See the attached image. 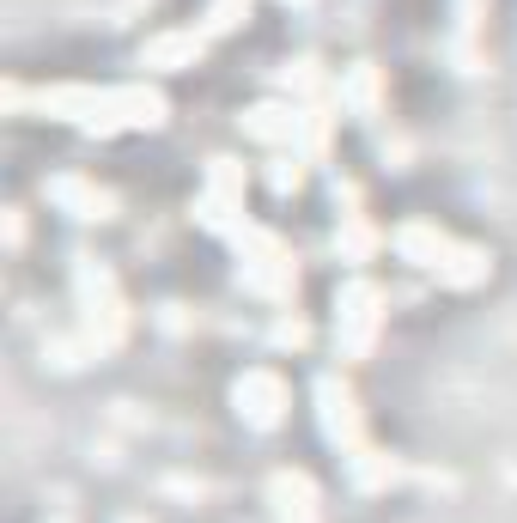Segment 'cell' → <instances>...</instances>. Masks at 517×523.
<instances>
[{
  "label": "cell",
  "instance_id": "3957f363",
  "mask_svg": "<svg viewBox=\"0 0 517 523\" xmlns=\"http://www.w3.org/2000/svg\"><path fill=\"white\" fill-rule=\"evenodd\" d=\"M201 49V37H159L153 49H146V61H153V67H177V61H189Z\"/></svg>",
  "mask_w": 517,
  "mask_h": 523
},
{
  "label": "cell",
  "instance_id": "6da1fadb",
  "mask_svg": "<svg viewBox=\"0 0 517 523\" xmlns=\"http://www.w3.org/2000/svg\"><path fill=\"white\" fill-rule=\"evenodd\" d=\"M238 414H250L256 426H274L280 420V384L268 378V371H250V378L238 384Z\"/></svg>",
  "mask_w": 517,
  "mask_h": 523
},
{
  "label": "cell",
  "instance_id": "7a4b0ae2",
  "mask_svg": "<svg viewBox=\"0 0 517 523\" xmlns=\"http://www.w3.org/2000/svg\"><path fill=\"white\" fill-rule=\"evenodd\" d=\"M49 195L67 201V207H80V219H104V213H110V195H98V189H86V183H49Z\"/></svg>",
  "mask_w": 517,
  "mask_h": 523
}]
</instances>
